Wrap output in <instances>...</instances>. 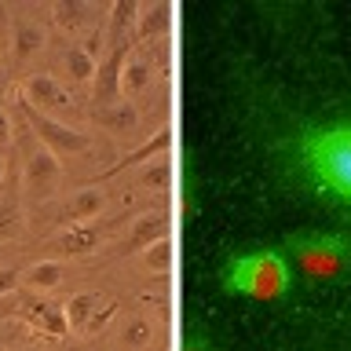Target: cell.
Segmentation results:
<instances>
[{
    "label": "cell",
    "mask_w": 351,
    "mask_h": 351,
    "mask_svg": "<svg viewBox=\"0 0 351 351\" xmlns=\"http://www.w3.org/2000/svg\"><path fill=\"white\" fill-rule=\"evenodd\" d=\"M230 117L271 194L351 230V55L318 40L238 55Z\"/></svg>",
    "instance_id": "obj_1"
},
{
    "label": "cell",
    "mask_w": 351,
    "mask_h": 351,
    "mask_svg": "<svg viewBox=\"0 0 351 351\" xmlns=\"http://www.w3.org/2000/svg\"><path fill=\"white\" fill-rule=\"evenodd\" d=\"M307 285H337L351 278V230L293 227L274 245Z\"/></svg>",
    "instance_id": "obj_2"
},
{
    "label": "cell",
    "mask_w": 351,
    "mask_h": 351,
    "mask_svg": "<svg viewBox=\"0 0 351 351\" xmlns=\"http://www.w3.org/2000/svg\"><path fill=\"white\" fill-rule=\"evenodd\" d=\"M216 278L227 296H241V300H256V304H278L293 289V267L274 245L227 256Z\"/></svg>",
    "instance_id": "obj_3"
},
{
    "label": "cell",
    "mask_w": 351,
    "mask_h": 351,
    "mask_svg": "<svg viewBox=\"0 0 351 351\" xmlns=\"http://www.w3.org/2000/svg\"><path fill=\"white\" fill-rule=\"evenodd\" d=\"M22 114H26V125L33 128L40 147H48L51 154H84L92 147V139L84 136L81 128H70L66 121H55L51 114H40L29 103H22Z\"/></svg>",
    "instance_id": "obj_4"
},
{
    "label": "cell",
    "mask_w": 351,
    "mask_h": 351,
    "mask_svg": "<svg viewBox=\"0 0 351 351\" xmlns=\"http://www.w3.org/2000/svg\"><path fill=\"white\" fill-rule=\"evenodd\" d=\"M59 180H62L59 154H51L48 147L33 143L29 154H26V165H22V183H26V194L29 197H48V194H55Z\"/></svg>",
    "instance_id": "obj_5"
},
{
    "label": "cell",
    "mask_w": 351,
    "mask_h": 351,
    "mask_svg": "<svg viewBox=\"0 0 351 351\" xmlns=\"http://www.w3.org/2000/svg\"><path fill=\"white\" fill-rule=\"evenodd\" d=\"M99 241H103V234H99L95 223H73V227H62L55 238H48L44 252H48V256H59V260H77V256L95 252Z\"/></svg>",
    "instance_id": "obj_6"
},
{
    "label": "cell",
    "mask_w": 351,
    "mask_h": 351,
    "mask_svg": "<svg viewBox=\"0 0 351 351\" xmlns=\"http://www.w3.org/2000/svg\"><path fill=\"white\" fill-rule=\"evenodd\" d=\"M99 304H103V300H99V293H73L70 300L62 304L66 326H70L73 333H95V329L103 326L110 315H114V307H103V311H95Z\"/></svg>",
    "instance_id": "obj_7"
},
{
    "label": "cell",
    "mask_w": 351,
    "mask_h": 351,
    "mask_svg": "<svg viewBox=\"0 0 351 351\" xmlns=\"http://www.w3.org/2000/svg\"><path fill=\"white\" fill-rule=\"evenodd\" d=\"M22 103H29L33 110H40V114H51V110L70 106V92H66L55 77L33 73V77H26V84H22Z\"/></svg>",
    "instance_id": "obj_8"
},
{
    "label": "cell",
    "mask_w": 351,
    "mask_h": 351,
    "mask_svg": "<svg viewBox=\"0 0 351 351\" xmlns=\"http://www.w3.org/2000/svg\"><path fill=\"white\" fill-rule=\"evenodd\" d=\"M106 205V194L99 191V186H88V191H77L62 202L59 208V227H73V223H88V219H95L103 213Z\"/></svg>",
    "instance_id": "obj_9"
},
{
    "label": "cell",
    "mask_w": 351,
    "mask_h": 351,
    "mask_svg": "<svg viewBox=\"0 0 351 351\" xmlns=\"http://www.w3.org/2000/svg\"><path fill=\"white\" fill-rule=\"evenodd\" d=\"M26 318H29L33 326H40L44 333H51V337H66V333H70L62 307H59V304H51L48 296L29 293V300H26Z\"/></svg>",
    "instance_id": "obj_10"
},
{
    "label": "cell",
    "mask_w": 351,
    "mask_h": 351,
    "mask_svg": "<svg viewBox=\"0 0 351 351\" xmlns=\"http://www.w3.org/2000/svg\"><path fill=\"white\" fill-rule=\"evenodd\" d=\"M165 238V216L161 213H150V216H139L136 223L128 227L125 234V245H121V252H147L154 241Z\"/></svg>",
    "instance_id": "obj_11"
},
{
    "label": "cell",
    "mask_w": 351,
    "mask_h": 351,
    "mask_svg": "<svg viewBox=\"0 0 351 351\" xmlns=\"http://www.w3.org/2000/svg\"><path fill=\"white\" fill-rule=\"evenodd\" d=\"M22 282L29 285V293L48 296L51 289H59V282H62V263L59 260H37V263H29L26 274H22Z\"/></svg>",
    "instance_id": "obj_12"
},
{
    "label": "cell",
    "mask_w": 351,
    "mask_h": 351,
    "mask_svg": "<svg viewBox=\"0 0 351 351\" xmlns=\"http://www.w3.org/2000/svg\"><path fill=\"white\" fill-rule=\"evenodd\" d=\"M44 40H48L44 26H37V22H19L11 29V55L15 59H29V55H37L44 48Z\"/></svg>",
    "instance_id": "obj_13"
},
{
    "label": "cell",
    "mask_w": 351,
    "mask_h": 351,
    "mask_svg": "<svg viewBox=\"0 0 351 351\" xmlns=\"http://www.w3.org/2000/svg\"><path fill=\"white\" fill-rule=\"evenodd\" d=\"M147 84H150V62L139 59V55H128L125 66H121V92H125V95H139Z\"/></svg>",
    "instance_id": "obj_14"
},
{
    "label": "cell",
    "mask_w": 351,
    "mask_h": 351,
    "mask_svg": "<svg viewBox=\"0 0 351 351\" xmlns=\"http://www.w3.org/2000/svg\"><path fill=\"white\" fill-rule=\"evenodd\" d=\"M66 73H70L73 84H88L99 73V59H92L88 48H70L66 51Z\"/></svg>",
    "instance_id": "obj_15"
},
{
    "label": "cell",
    "mask_w": 351,
    "mask_h": 351,
    "mask_svg": "<svg viewBox=\"0 0 351 351\" xmlns=\"http://www.w3.org/2000/svg\"><path fill=\"white\" fill-rule=\"evenodd\" d=\"M103 125L110 132H117V136H125V132H132L139 125V117H136V106L132 103H114V106H106L103 110Z\"/></svg>",
    "instance_id": "obj_16"
},
{
    "label": "cell",
    "mask_w": 351,
    "mask_h": 351,
    "mask_svg": "<svg viewBox=\"0 0 351 351\" xmlns=\"http://www.w3.org/2000/svg\"><path fill=\"white\" fill-rule=\"evenodd\" d=\"M183 351H223V348H219V340L208 333V329H186Z\"/></svg>",
    "instance_id": "obj_17"
},
{
    "label": "cell",
    "mask_w": 351,
    "mask_h": 351,
    "mask_svg": "<svg viewBox=\"0 0 351 351\" xmlns=\"http://www.w3.org/2000/svg\"><path fill=\"white\" fill-rule=\"evenodd\" d=\"M169 249H172V241L161 238V241H154V245L143 252V260L150 263V271H165V267H169Z\"/></svg>",
    "instance_id": "obj_18"
},
{
    "label": "cell",
    "mask_w": 351,
    "mask_h": 351,
    "mask_svg": "<svg viewBox=\"0 0 351 351\" xmlns=\"http://www.w3.org/2000/svg\"><path fill=\"white\" fill-rule=\"evenodd\" d=\"M22 267H0V296H11L19 289V282H22Z\"/></svg>",
    "instance_id": "obj_19"
},
{
    "label": "cell",
    "mask_w": 351,
    "mask_h": 351,
    "mask_svg": "<svg viewBox=\"0 0 351 351\" xmlns=\"http://www.w3.org/2000/svg\"><path fill=\"white\" fill-rule=\"evenodd\" d=\"M15 143V128H11V117H8V110L0 106V150L11 147Z\"/></svg>",
    "instance_id": "obj_20"
},
{
    "label": "cell",
    "mask_w": 351,
    "mask_h": 351,
    "mask_svg": "<svg viewBox=\"0 0 351 351\" xmlns=\"http://www.w3.org/2000/svg\"><path fill=\"white\" fill-rule=\"evenodd\" d=\"M15 337H19V326H0V351H8Z\"/></svg>",
    "instance_id": "obj_21"
},
{
    "label": "cell",
    "mask_w": 351,
    "mask_h": 351,
    "mask_svg": "<svg viewBox=\"0 0 351 351\" xmlns=\"http://www.w3.org/2000/svg\"><path fill=\"white\" fill-rule=\"evenodd\" d=\"M4 172H8V165H4V154H0V183H4Z\"/></svg>",
    "instance_id": "obj_22"
},
{
    "label": "cell",
    "mask_w": 351,
    "mask_h": 351,
    "mask_svg": "<svg viewBox=\"0 0 351 351\" xmlns=\"http://www.w3.org/2000/svg\"><path fill=\"white\" fill-rule=\"evenodd\" d=\"M19 351H40V344H22Z\"/></svg>",
    "instance_id": "obj_23"
}]
</instances>
